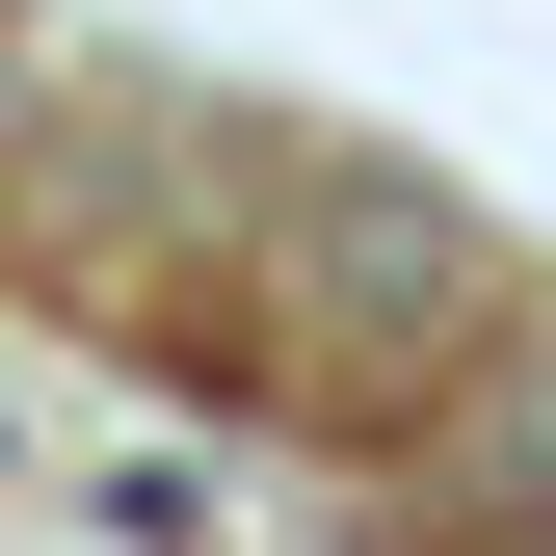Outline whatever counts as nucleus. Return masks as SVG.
Listing matches in <instances>:
<instances>
[{"mask_svg": "<svg viewBox=\"0 0 556 556\" xmlns=\"http://www.w3.org/2000/svg\"><path fill=\"white\" fill-rule=\"evenodd\" d=\"M239 371L318 397V425H451L477 371H504V239L451 213L425 160H371V132H239Z\"/></svg>", "mask_w": 556, "mask_h": 556, "instance_id": "f257e3e1", "label": "nucleus"}, {"mask_svg": "<svg viewBox=\"0 0 556 556\" xmlns=\"http://www.w3.org/2000/svg\"><path fill=\"white\" fill-rule=\"evenodd\" d=\"M451 504H477V556L556 530V318H504V371L451 397Z\"/></svg>", "mask_w": 556, "mask_h": 556, "instance_id": "f03ea898", "label": "nucleus"}, {"mask_svg": "<svg viewBox=\"0 0 556 556\" xmlns=\"http://www.w3.org/2000/svg\"><path fill=\"white\" fill-rule=\"evenodd\" d=\"M27 132H53V53H27V27H0V186H27Z\"/></svg>", "mask_w": 556, "mask_h": 556, "instance_id": "7ed1b4c3", "label": "nucleus"}, {"mask_svg": "<svg viewBox=\"0 0 556 556\" xmlns=\"http://www.w3.org/2000/svg\"><path fill=\"white\" fill-rule=\"evenodd\" d=\"M504 556H556V530H504Z\"/></svg>", "mask_w": 556, "mask_h": 556, "instance_id": "20e7f679", "label": "nucleus"}]
</instances>
